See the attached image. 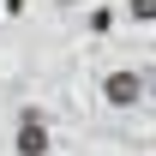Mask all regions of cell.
<instances>
[{"instance_id": "6da1fadb", "label": "cell", "mask_w": 156, "mask_h": 156, "mask_svg": "<svg viewBox=\"0 0 156 156\" xmlns=\"http://www.w3.org/2000/svg\"><path fill=\"white\" fill-rule=\"evenodd\" d=\"M102 96L114 102V108H138V102H144V78L138 72H108L102 78Z\"/></svg>"}, {"instance_id": "3957f363", "label": "cell", "mask_w": 156, "mask_h": 156, "mask_svg": "<svg viewBox=\"0 0 156 156\" xmlns=\"http://www.w3.org/2000/svg\"><path fill=\"white\" fill-rule=\"evenodd\" d=\"M126 18H138V24H156V0H126Z\"/></svg>"}, {"instance_id": "7a4b0ae2", "label": "cell", "mask_w": 156, "mask_h": 156, "mask_svg": "<svg viewBox=\"0 0 156 156\" xmlns=\"http://www.w3.org/2000/svg\"><path fill=\"white\" fill-rule=\"evenodd\" d=\"M18 156H48V126H18Z\"/></svg>"}]
</instances>
